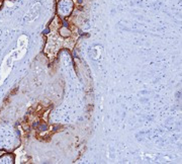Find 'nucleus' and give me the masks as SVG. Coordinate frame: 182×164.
I'll return each instance as SVG.
<instances>
[{"label": "nucleus", "instance_id": "1", "mask_svg": "<svg viewBox=\"0 0 182 164\" xmlns=\"http://www.w3.org/2000/svg\"><path fill=\"white\" fill-rule=\"evenodd\" d=\"M68 1L69 0H62V1L60 2V4H59V6H62L63 7V3L65 4V3H68ZM64 10H63V12H62V15H64V16H67V15H69L71 13L72 11V9L71 8H67V7H73V3H71V4H69L68 6L67 5H64ZM61 9H63V8H59L58 10H61Z\"/></svg>", "mask_w": 182, "mask_h": 164}]
</instances>
